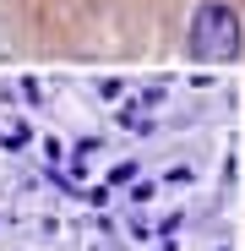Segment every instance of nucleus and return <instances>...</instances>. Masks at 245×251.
I'll return each instance as SVG.
<instances>
[{"label":"nucleus","mask_w":245,"mask_h":251,"mask_svg":"<svg viewBox=\"0 0 245 251\" xmlns=\"http://www.w3.org/2000/svg\"><path fill=\"white\" fill-rule=\"evenodd\" d=\"M245 50V22L229 0H201L191 11V33H185V55L201 66H234Z\"/></svg>","instance_id":"f257e3e1"}]
</instances>
